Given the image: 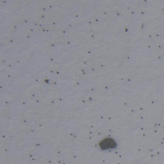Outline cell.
<instances>
[{"label":"cell","mask_w":164,"mask_h":164,"mask_svg":"<svg viewBox=\"0 0 164 164\" xmlns=\"http://www.w3.org/2000/svg\"><path fill=\"white\" fill-rule=\"evenodd\" d=\"M99 146L103 150L114 149L116 146V143L112 138H107L99 143Z\"/></svg>","instance_id":"1"}]
</instances>
